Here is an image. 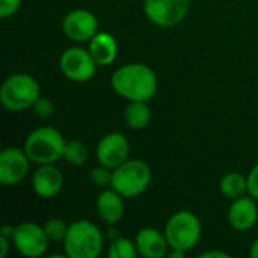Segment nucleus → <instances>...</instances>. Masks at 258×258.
I'll return each mask as SVG.
<instances>
[{
    "label": "nucleus",
    "instance_id": "nucleus-1",
    "mask_svg": "<svg viewBox=\"0 0 258 258\" xmlns=\"http://www.w3.org/2000/svg\"><path fill=\"white\" fill-rule=\"evenodd\" d=\"M110 85L128 101H150L157 92V76L145 63H125L112 74Z\"/></svg>",
    "mask_w": 258,
    "mask_h": 258
},
{
    "label": "nucleus",
    "instance_id": "nucleus-2",
    "mask_svg": "<svg viewBox=\"0 0 258 258\" xmlns=\"http://www.w3.org/2000/svg\"><path fill=\"white\" fill-rule=\"evenodd\" d=\"M104 246L101 230L88 219L70 224L63 239V249L68 258H97Z\"/></svg>",
    "mask_w": 258,
    "mask_h": 258
},
{
    "label": "nucleus",
    "instance_id": "nucleus-3",
    "mask_svg": "<svg viewBox=\"0 0 258 258\" xmlns=\"http://www.w3.org/2000/svg\"><path fill=\"white\" fill-rule=\"evenodd\" d=\"M67 141L54 127H39L29 133L24 142V151L30 162L36 165L56 163L63 159Z\"/></svg>",
    "mask_w": 258,
    "mask_h": 258
},
{
    "label": "nucleus",
    "instance_id": "nucleus-4",
    "mask_svg": "<svg viewBox=\"0 0 258 258\" xmlns=\"http://www.w3.org/2000/svg\"><path fill=\"white\" fill-rule=\"evenodd\" d=\"M39 97V83L26 73L9 76L0 88V101L11 112L30 109Z\"/></svg>",
    "mask_w": 258,
    "mask_h": 258
},
{
    "label": "nucleus",
    "instance_id": "nucleus-5",
    "mask_svg": "<svg viewBox=\"0 0 258 258\" xmlns=\"http://www.w3.org/2000/svg\"><path fill=\"white\" fill-rule=\"evenodd\" d=\"M163 231L171 249L189 252L201 240L203 225L197 215L189 210H180L168 219Z\"/></svg>",
    "mask_w": 258,
    "mask_h": 258
},
{
    "label": "nucleus",
    "instance_id": "nucleus-6",
    "mask_svg": "<svg viewBox=\"0 0 258 258\" xmlns=\"http://www.w3.org/2000/svg\"><path fill=\"white\" fill-rule=\"evenodd\" d=\"M151 183V169L141 159H127L113 169L110 187L124 198H136L142 195Z\"/></svg>",
    "mask_w": 258,
    "mask_h": 258
},
{
    "label": "nucleus",
    "instance_id": "nucleus-7",
    "mask_svg": "<svg viewBox=\"0 0 258 258\" xmlns=\"http://www.w3.org/2000/svg\"><path fill=\"white\" fill-rule=\"evenodd\" d=\"M60 71L63 76L76 83L89 82L97 71L98 63L91 54L89 48L83 47H70L60 54Z\"/></svg>",
    "mask_w": 258,
    "mask_h": 258
},
{
    "label": "nucleus",
    "instance_id": "nucleus-8",
    "mask_svg": "<svg viewBox=\"0 0 258 258\" xmlns=\"http://www.w3.org/2000/svg\"><path fill=\"white\" fill-rule=\"evenodd\" d=\"M190 9V0H144L147 18L159 27H174L184 21Z\"/></svg>",
    "mask_w": 258,
    "mask_h": 258
},
{
    "label": "nucleus",
    "instance_id": "nucleus-9",
    "mask_svg": "<svg viewBox=\"0 0 258 258\" xmlns=\"http://www.w3.org/2000/svg\"><path fill=\"white\" fill-rule=\"evenodd\" d=\"M15 249L27 258L42 257L48 249V236L44 231V227L35 222H21L15 228L14 234Z\"/></svg>",
    "mask_w": 258,
    "mask_h": 258
},
{
    "label": "nucleus",
    "instance_id": "nucleus-10",
    "mask_svg": "<svg viewBox=\"0 0 258 258\" xmlns=\"http://www.w3.org/2000/svg\"><path fill=\"white\" fill-rule=\"evenodd\" d=\"M62 30L71 41H91L98 33V20L95 14L88 9H73L63 17Z\"/></svg>",
    "mask_w": 258,
    "mask_h": 258
},
{
    "label": "nucleus",
    "instance_id": "nucleus-11",
    "mask_svg": "<svg viewBox=\"0 0 258 258\" xmlns=\"http://www.w3.org/2000/svg\"><path fill=\"white\" fill-rule=\"evenodd\" d=\"M30 159L24 150L17 147L5 148L0 153V183L3 186H15L21 183L29 172Z\"/></svg>",
    "mask_w": 258,
    "mask_h": 258
},
{
    "label": "nucleus",
    "instance_id": "nucleus-12",
    "mask_svg": "<svg viewBox=\"0 0 258 258\" xmlns=\"http://www.w3.org/2000/svg\"><path fill=\"white\" fill-rule=\"evenodd\" d=\"M97 160L100 165H104L110 169L122 165L130 154V144L127 138L119 132H112L104 135L97 144Z\"/></svg>",
    "mask_w": 258,
    "mask_h": 258
},
{
    "label": "nucleus",
    "instance_id": "nucleus-13",
    "mask_svg": "<svg viewBox=\"0 0 258 258\" xmlns=\"http://www.w3.org/2000/svg\"><path fill=\"white\" fill-rule=\"evenodd\" d=\"M63 186V175L54 163L38 165L32 177V189L41 198L56 197Z\"/></svg>",
    "mask_w": 258,
    "mask_h": 258
},
{
    "label": "nucleus",
    "instance_id": "nucleus-14",
    "mask_svg": "<svg viewBox=\"0 0 258 258\" xmlns=\"http://www.w3.org/2000/svg\"><path fill=\"white\" fill-rule=\"evenodd\" d=\"M255 201L257 200H254L251 195H243L237 200H233L228 209V222L234 230L248 231L257 224L258 207Z\"/></svg>",
    "mask_w": 258,
    "mask_h": 258
},
{
    "label": "nucleus",
    "instance_id": "nucleus-15",
    "mask_svg": "<svg viewBox=\"0 0 258 258\" xmlns=\"http://www.w3.org/2000/svg\"><path fill=\"white\" fill-rule=\"evenodd\" d=\"M139 255L145 258H162L168 255L169 243L165 236V231H159L156 228H142L135 239Z\"/></svg>",
    "mask_w": 258,
    "mask_h": 258
},
{
    "label": "nucleus",
    "instance_id": "nucleus-16",
    "mask_svg": "<svg viewBox=\"0 0 258 258\" xmlns=\"http://www.w3.org/2000/svg\"><path fill=\"white\" fill-rule=\"evenodd\" d=\"M124 197L118 194L115 189H106L103 190L97 198V213L103 222L107 225L118 224L124 216Z\"/></svg>",
    "mask_w": 258,
    "mask_h": 258
},
{
    "label": "nucleus",
    "instance_id": "nucleus-17",
    "mask_svg": "<svg viewBox=\"0 0 258 258\" xmlns=\"http://www.w3.org/2000/svg\"><path fill=\"white\" fill-rule=\"evenodd\" d=\"M89 51L100 67H106L115 62L118 56V42L113 35L107 32H98L89 41Z\"/></svg>",
    "mask_w": 258,
    "mask_h": 258
},
{
    "label": "nucleus",
    "instance_id": "nucleus-18",
    "mask_svg": "<svg viewBox=\"0 0 258 258\" xmlns=\"http://www.w3.org/2000/svg\"><path fill=\"white\" fill-rule=\"evenodd\" d=\"M125 122L133 130H142L150 124L151 109L147 101H130L124 110Z\"/></svg>",
    "mask_w": 258,
    "mask_h": 258
},
{
    "label": "nucleus",
    "instance_id": "nucleus-19",
    "mask_svg": "<svg viewBox=\"0 0 258 258\" xmlns=\"http://www.w3.org/2000/svg\"><path fill=\"white\" fill-rule=\"evenodd\" d=\"M221 194L228 200H237L248 194V177H243L239 172L225 174L219 183Z\"/></svg>",
    "mask_w": 258,
    "mask_h": 258
},
{
    "label": "nucleus",
    "instance_id": "nucleus-20",
    "mask_svg": "<svg viewBox=\"0 0 258 258\" xmlns=\"http://www.w3.org/2000/svg\"><path fill=\"white\" fill-rule=\"evenodd\" d=\"M139 255L136 243L125 237H116L112 240L107 257L109 258H136Z\"/></svg>",
    "mask_w": 258,
    "mask_h": 258
},
{
    "label": "nucleus",
    "instance_id": "nucleus-21",
    "mask_svg": "<svg viewBox=\"0 0 258 258\" xmlns=\"http://www.w3.org/2000/svg\"><path fill=\"white\" fill-rule=\"evenodd\" d=\"M88 156H89V150H88V147L83 142H80V141H70V142H67L63 159L70 165L82 166V165L86 163Z\"/></svg>",
    "mask_w": 258,
    "mask_h": 258
},
{
    "label": "nucleus",
    "instance_id": "nucleus-22",
    "mask_svg": "<svg viewBox=\"0 0 258 258\" xmlns=\"http://www.w3.org/2000/svg\"><path fill=\"white\" fill-rule=\"evenodd\" d=\"M42 227L51 242H63L70 225H67L65 221H62L59 218H51V219L45 221V224Z\"/></svg>",
    "mask_w": 258,
    "mask_h": 258
},
{
    "label": "nucleus",
    "instance_id": "nucleus-23",
    "mask_svg": "<svg viewBox=\"0 0 258 258\" xmlns=\"http://www.w3.org/2000/svg\"><path fill=\"white\" fill-rule=\"evenodd\" d=\"M112 175H113V169H110V168H107L104 165H100V166L91 169L89 180L95 186L106 187V186H110L112 184Z\"/></svg>",
    "mask_w": 258,
    "mask_h": 258
},
{
    "label": "nucleus",
    "instance_id": "nucleus-24",
    "mask_svg": "<svg viewBox=\"0 0 258 258\" xmlns=\"http://www.w3.org/2000/svg\"><path fill=\"white\" fill-rule=\"evenodd\" d=\"M33 115L38 116V118H42V119H47V118H51L53 113H54V104L51 100L48 98H44V97H38V100L33 103V106L30 107Z\"/></svg>",
    "mask_w": 258,
    "mask_h": 258
},
{
    "label": "nucleus",
    "instance_id": "nucleus-25",
    "mask_svg": "<svg viewBox=\"0 0 258 258\" xmlns=\"http://www.w3.org/2000/svg\"><path fill=\"white\" fill-rule=\"evenodd\" d=\"M21 6V0H0V17H12Z\"/></svg>",
    "mask_w": 258,
    "mask_h": 258
},
{
    "label": "nucleus",
    "instance_id": "nucleus-26",
    "mask_svg": "<svg viewBox=\"0 0 258 258\" xmlns=\"http://www.w3.org/2000/svg\"><path fill=\"white\" fill-rule=\"evenodd\" d=\"M248 194L258 201V163L248 174Z\"/></svg>",
    "mask_w": 258,
    "mask_h": 258
},
{
    "label": "nucleus",
    "instance_id": "nucleus-27",
    "mask_svg": "<svg viewBox=\"0 0 258 258\" xmlns=\"http://www.w3.org/2000/svg\"><path fill=\"white\" fill-rule=\"evenodd\" d=\"M15 228H17V227H14V225H11V224H5V225H2V228H0V236H3V237L12 240V239H14V234H15Z\"/></svg>",
    "mask_w": 258,
    "mask_h": 258
},
{
    "label": "nucleus",
    "instance_id": "nucleus-28",
    "mask_svg": "<svg viewBox=\"0 0 258 258\" xmlns=\"http://www.w3.org/2000/svg\"><path fill=\"white\" fill-rule=\"evenodd\" d=\"M200 258H230L231 255L227 254V252H222V251H206L203 254L198 255Z\"/></svg>",
    "mask_w": 258,
    "mask_h": 258
},
{
    "label": "nucleus",
    "instance_id": "nucleus-29",
    "mask_svg": "<svg viewBox=\"0 0 258 258\" xmlns=\"http://www.w3.org/2000/svg\"><path fill=\"white\" fill-rule=\"evenodd\" d=\"M9 251V239L0 236V258H5Z\"/></svg>",
    "mask_w": 258,
    "mask_h": 258
},
{
    "label": "nucleus",
    "instance_id": "nucleus-30",
    "mask_svg": "<svg viewBox=\"0 0 258 258\" xmlns=\"http://www.w3.org/2000/svg\"><path fill=\"white\" fill-rule=\"evenodd\" d=\"M186 254H187V252H184V251H180V249H169V252H168V257L169 258H184L186 257Z\"/></svg>",
    "mask_w": 258,
    "mask_h": 258
},
{
    "label": "nucleus",
    "instance_id": "nucleus-31",
    "mask_svg": "<svg viewBox=\"0 0 258 258\" xmlns=\"http://www.w3.org/2000/svg\"><path fill=\"white\" fill-rule=\"evenodd\" d=\"M249 257L258 258V239L257 240H254V243H252L251 248H249Z\"/></svg>",
    "mask_w": 258,
    "mask_h": 258
}]
</instances>
